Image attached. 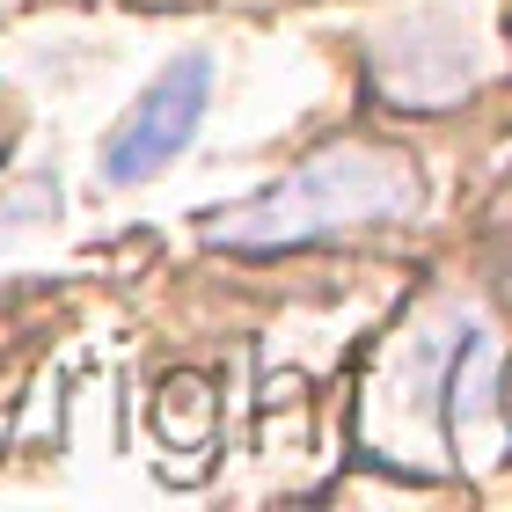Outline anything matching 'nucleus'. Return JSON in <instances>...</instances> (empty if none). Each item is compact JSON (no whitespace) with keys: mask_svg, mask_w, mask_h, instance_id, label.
<instances>
[{"mask_svg":"<svg viewBox=\"0 0 512 512\" xmlns=\"http://www.w3.org/2000/svg\"><path fill=\"white\" fill-rule=\"evenodd\" d=\"M417 213V169L388 147H322L308 169L271 183L242 213H227L213 235L227 249H300L352 227H388Z\"/></svg>","mask_w":512,"mask_h":512,"instance_id":"f257e3e1","label":"nucleus"},{"mask_svg":"<svg viewBox=\"0 0 512 512\" xmlns=\"http://www.w3.org/2000/svg\"><path fill=\"white\" fill-rule=\"evenodd\" d=\"M476 330H483V315L454 308L439 330L403 337V352H395V366L374 381V403H366V432H374V447L388 461H425V447L447 439V381Z\"/></svg>","mask_w":512,"mask_h":512,"instance_id":"f03ea898","label":"nucleus"},{"mask_svg":"<svg viewBox=\"0 0 512 512\" xmlns=\"http://www.w3.org/2000/svg\"><path fill=\"white\" fill-rule=\"evenodd\" d=\"M374 74L403 110H447L483 81V44L461 15H403L374 37Z\"/></svg>","mask_w":512,"mask_h":512,"instance_id":"7ed1b4c3","label":"nucleus"},{"mask_svg":"<svg viewBox=\"0 0 512 512\" xmlns=\"http://www.w3.org/2000/svg\"><path fill=\"white\" fill-rule=\"evenodd\" d=\"M205 96H213V59L205 52H183L169 59V74H161L147 96L132 103V118L103 139V183H147L161 161H176L191 147V132L205 118Z\"/></svg>","mask_w":512,"mask_h":512,"instance_id":"20e7f679","label":"nucleus"},{"mask_svg":"<svg viewBox=\"0 0 512 512\" xmlns=\"http://www.w3.org/2000/svg\"><path fill=\"white\" fill-rule=\"evenodd\" d=\"M154 425L161 439H183V447H205L213 439V388L205 381H161V403H154Z\"/></svg>","mask_w":512,"mask_h":512,"instance_id":"39448f33","label":"nucleus"}]
</instances>
